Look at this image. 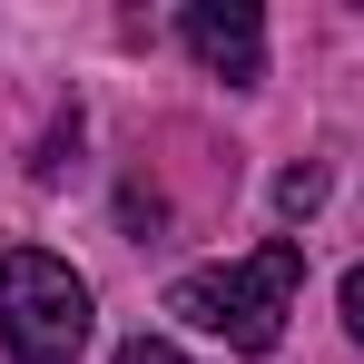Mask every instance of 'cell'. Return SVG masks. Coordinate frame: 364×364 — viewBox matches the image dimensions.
Segmentation results:
<instances>
[{
	"label": "cell",
	"mask_w": 364,
	"mask_h": 364,
	"mask_svg": "<svg viewBox=\"0 0 364 364\" xmlns=\"http://www.w3.org/2000/svg\"><path fill=\"white\" fill-rule=\"evenodd\" d=\"M178 40L207 79H266V10L256 0H187L178 10Z\"/></svg>",
	"instance_id": "cell-3"
},
{
	"label": "cell",
	"mask_w": 364,
	"mask_h": 364,
	"mask_svg": "<svg viewBox=\"0 0 364 364\" xmlns=\"http://www.w3.org/2000/svg\"><path fill=\"white\" fill-rule=\"evenodd\" d=\"M0 345H10V364H79V345H89V286L60 256H40V246L0 256Z\"/></svg>",
	"instance_id": "cell-2"
},
{
	"label": "cell",
	"mask_w": 364,
	"mask_h": 364,
	"mask_svg": "<svg viewBox=\"0 0 364 364\" xmlns=\"http://www.w3.org/2000/svg\"><path fill=\"white\" fill-rule=\"evenodd\" d=\"M276 207H286V217H315V207H325V168H286V178H276Z\"/></svg>",
	"instance_id": "cell-4"
},
{
	"label": "cell",
	"mask_w": 364,
	"mask_h": 364,
	"mask_svg": "<svg viewBox=\"0 0 364 364\" xmlns=\"http://www.w3.org/2000/svg\"><path fill=\"white\" fill-rule=\"evenodd\" d=\"M345 335L364 345V266H345Z\"/></svg>",
	"instance_id": "cell-6"
},
{
	"label": "cell",
	"mask_w": 364,
	"mask_h": 364,
	"mask_svg": "<svg viewBox=\"0 0 364 364\" xmlns=\"http://www.w3.org/2000/svg\"><path fill=\"white\" fill-rule=\"evenodd\" d=\"M296 286H305V246L276 237L256 246L246 266H197L168 286V315L197 325V335H217V345H237V355H276V335H286V315H296Z\"/></svg>",
	"instance_id": "cell-1"
},
{
	"label": "cell",
	"mask_w": 364,
	"mask_h": 364,
	"mask_svg": "<svg viewBox=\"0 0 364 364\" xmlns=\"http://www.w3.org/2000/svg\"><path fill=\"white\" fill-rule=\"evenodd\" d=\"M119 364H187V355L168 345V335H128V345H119Z\"/></svg>",
	"instance_id": "cell-5"
}]
</instances>
